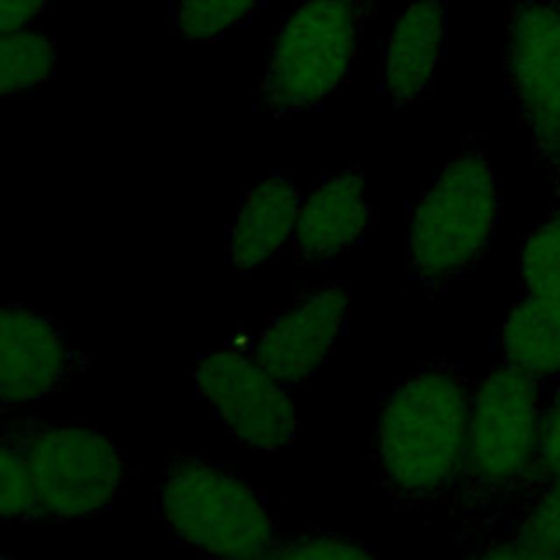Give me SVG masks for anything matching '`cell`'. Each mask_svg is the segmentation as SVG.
Listing matches in <instances>:
<instances>
[{"instance_id":"obj_1","label":"cell","mask_w":560,"mask_h":560,"mask_svg":"<svg viewBox=\"0 0 560 560\" xmlns=\"http://www.w3.org/2000/svg\"><path fill=\"white\" fill-rule=\"evenodd\" d=\"M475 392L464 365L440 357L383 396L372 459L378 486L396 510L448 505L464 462Z\"/></svg>"},{"instance_id":"obj_2","label":"cell","mask_w":560,"mask_h":560,"mask_svg":"<svg viewBox=\"0 0 560 560\" xmlns=\"http://www.w3.org/2000/svg\"><path fill=\"white\" fill-rule=\"evenodd\" d=\"M545 392L547 381L503 361L477 385L459 479L446 505L459 521V538L486 532L518 499Z\"/></svg>"},{"instance_id":"obj_3","label":"cell","mask_w":560,"mask_h":560,"mask_svg":"<svg viewBox=\"0 0 560 560\" xmlns=\"http://www.w3.org/2000/svg\"><path fill=\"white\" fill-rule=\"evenodd\" d=\"M501 217V188L481 144L457 151L413 201L407 217L409 276L448 291L481 265Z\"/></svg>"},{"instance_id":"obj_4","label":"cell","mask_w":560,"mask_h":560,"mask_svg":"<svg viewBox=\"0 0 560 560\" xmlns=\"http://www.w3.org/2000/svg\"><path fill=\"white\" fill-rule=\"evenodd\" d=\"M158 490L171 542L199 560H265L280 536L260 490L223 464L175 455Z\"/></svg>"},{"instance_id":"obj_5","label":"cell","mask_w":560,"mask_h":560,"mask_svg":"<svg viewBox=\"0 0 560 560\" xmlns=\"http://www.w3.org/2000/svg\"><path fill=\"white\" fill-rule=\"evenodd\" d=\"M0 435L24 457L39 518L98 516L125 492V451L94 427L2 413Z\"/></svg>"},{"instance_id":"obj_6","label":"cell","mask_w":560,"mask_h":560,"mask_svg":"<svg viewBox=\"0 0 560 560\" xmlns=\"http://www.w3.org/2000/svg\"><path fill=\"white\" fill-rule=\"evenodd\" d=\"M365 20L359 0H304L271 42L256 105L276 118L319 107L343 85Z\"/></svg>"},{"instance_id":"obj_7","label":"cell","mask_w":560,"mask_h":560,"mask_svg":"<svg viewBox=\"0 0 560 560\" xmlns=\"http://www.w3.org/2000/svg\"><path fill=\"white\" fill-rule=\"evenodd\" d=\"M252 343L254 335H232L219 350L197 357L190 378L232 440L276 453L295 442L300 422L289 387L256 361Z\"/></svg>"},{"instance_id":"obj_8","label":"cell","mask_w":560,"mask_h":560,"mask_svg":"<svg viewBox=\"0 0 560 560\" xmlns=\"http://www.w3.org/2000/svg\"><path fill=\"white\" fill-rule=\"evenodd\" d=\"M505 85L536 160L560 179V0H516L510 7Z\"/></svg>"},{"instance_id":"obj_9","label":"cell","mask_w":560,"mask_h":560,"mask_svg":"<svg viewBox=\"0 0 560 560\" xmlns=\"http://www.w3.org/2000/svg\"><path fill=\"white\" fill-rule=\"evenodd\" d=\"M90 368L55 319L11 300L0 311V409L33 402L57 392Z\"/></svg>"},{"instance_id":"obj_10","label":"cell","mask_w":560,"mask_h":560,"mask_svg":"<svg viewBox=\"0 0 560 560\" xmlns=\"http://www.w3.org/2000/svg\"><path fill=\"white\" fill-rule=\"evenodd\" d=\"M350 313V291L328 282L302 293L291 306L271 315L254 337L256 361L284 387L311 378L335 354Z\"/></svg>"},{"instance_id":"obj_11","label":"cell","mask_w":560,"mask_h":560,"mask_svg":"<svg viewBox=\"0 0 560 560\" xmlns=\"http://www.w3.org/2000/svg\"><path fill=\"white\" fill-rule=\"evenodd\" d=\"M372 221L363 171L357 164L330 171L302 201L289 241L291 254L304 265L330 262L361 241Z\"/></svg>"},{"instance_id":"obj_12","label":"cell","mask_w":560,"mask_h":560,"mask_svg":"<svg viewBox=\"0 0 560 560\" xmlns=\"http://www.w3.org/2000/svg\"><path fill=\"white\" fill-rule=\"evenodd\" d=\"M448 0H411L396 18L381 52L378 88L396 105L420 98L444 59Z\"/></svg>"},{"instance_id":"obj_13","label":"cell","mask_w":560,"mask_h":560,"mask_svg":"<svg viewBox=\"0 0 560 560\" xmlns=\"http://www.w3.org/2000/svg\"><path fill=\"white\" fill-rule=\"evenodd\" d=\"M302 192L287 175L273 171L241 199L228 230V262L238 273H252L269 262L293 236Z\"/></svg>"},{"instance_id":"obj_14","label":"cell","mask_w":560,"mask_h":560,"mask_svg":"<svg viewBox=\"0 0 560 560\" xmlns=\"http://www.w3.org/2000/svg\"><path fill=\"white\" fill-rule=\"evenodd\" d=\"M494 343L503 363L538 381L560 378V298L521 293L503 315Z\"/></svg>"},{"instance_id":"obj_15","label":"cell","mask_w":560,"mask_h":560,"mask_svg":"<svg viewBox=\"0 0 560 560\" xmlns=\"http://www.w3.org/2000/svg\"><path fill=\"white\" fill-rule=\"evenodd\" d=\"M57 68L55 37L37 26L2 33L0 37V92L2 96L39 94Z\"/></svg>"},{"instance_id":"obj_16","label":"cell","mask_w":560,"mask_h":560,"mask_svg":"<svg viewBox=\"0 0 560 560\" xmlns=\"http://www.w3.org/2000/svg\"><path fill=\"white\" fill-rule=\"evenodd\" d=\"M492 527L538 558H560V479L516 501Z\"/></svg>"},{"instance_id":"obj_17","label":"cell","mask_w":560,"mask_h":560,"mask_svg":"<svg viewBox=\"0 0 560 560\" xmlns=\"http://www.w3.org/2000/svg\"><path fill=\"white\" fill-rule=\"evenodd\" d=\"M521 293L560 298V201L527 234L521 249Z\"/></svg>"},{"instance_id":"obj_18","label":"cell","mask_w":560,"mask_h":560,"mask_svg":"<svg viewBox=\"0 0 560 560\" xmlns=\"http://www.w3.org/2000/svg\"><path fill=\"white\" fill-rule=\"evenodd\" d=\"M260 0H177L173 26L188 42H212L249 24Z\"/></svg>"},{"instance_id":"obj_19","label":"cell","mask_w":560,"mask_h":560,"mask_svg":"<svg viewBox=\"0 0 560 560\" xmlns=\"http://www.w3.org/2000/svg\"><path fill=\"white\" fill-rule=\"evenodd\" d=\"M556 479H560V378L547 381L532 462L516 501L553 483Z\"/></svg>"},{"instance_id":"obj_20","label":"cell","mask_w":560,"mask_h":560,"mask_svg":"<svg viewBox=\"0 0 560 560\" xmlns=\"http://www.w3.org/2000/svg\"><path fill=\"white\" fill-rule=\"evenodd\" d=\"M265 560H381L374 549L357 542L348 534L306 529L278 536Z\"/></svg>"},{"instance_id":"obj_21","label":"cell","mask_w":560,"mask_h":560,"mask_svg":"<svg viewBox=\"0 0 560 560\" xmlns=\"http://www.w3.org/2000/svg\"><path fill=\"white\" fill-rule=\"evenodd\" d=\"M0 512L4 523L39 518L33 483L20 448L0 435Z\"/></svg>"},{"instance_id":"obj_22","label":"cell","mask_w":560,"mask_h":560,"mask_svg":"<svg viewBox=\"0 0 560 560\" xmlns=\"http://www.w3.org/2000/svg\"><path fill=\"white\" fill-rule=\"evenodd\" d=\"M462 540L466 545L457 560H538V556L529 553L499 527H490L477 536H468Z\"/></svg>"},{"instance_id":"obj_23","label":"cell","mask_w":560,"mask_h":560,"mask_svg":"<svg viewBox=\"0 0 560 560\" xmlns=\"http://www.w3.org/2000/svg\"><path fill=\"white\" fill-rule=\"evenodd\" d=\"M52 4L55 0H0V33L33 26Z\"/></svg>"},{"instance_id":"obj_24","label":"cell","mask_w":560,"mask_h":560,"mask_svg":"<svg viewBox=\"0 0 560 560\" xmlns=\"http://www.w3.org/2000/svg\"><path fill=\"white\" fill-rule=\"evenodd\" d=\"M376 2H378V0H359V4H361V9H363V13L368 15V20H370V15H372Z\"/></svg>"},{"instance_id":"obj_25","label":"cell","mask_w":560,"mask_h":560,"mask_svg":"<svg viewBox=\"0 0 560 560\" xmlns=\"http://www.w3.org/2000/svg\"><path fill=\"white\" fill-rule=\"evenodd\" d=\"M538 560H560V558H538Z\"/></svg>"},{"instance_id":"obj_26","label":"cell","mask_w":560,"mask_h":560,"mask_svg":"<svg viewBox=\"0 0 560 560\" xmlns=\"http://www.w3.org/2000/svg\"><path fill=\"white\" fill-rule=\"evenodd\" d=\"M2 560H11V558H7V556H4V558H2Z\"/></svg>"}]
</instances>
